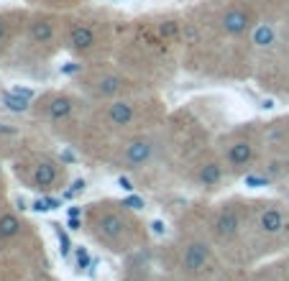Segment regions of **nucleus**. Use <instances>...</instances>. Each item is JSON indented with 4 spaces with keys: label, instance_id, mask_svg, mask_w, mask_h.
I'll return each mask as SVG.
<instances>
[{
    "label": "nucleus",
    "instance_id": "1",
    "mask_svg": "<svg viewBox=\"0 0 289 281\" xmlns=\"http://www.w3.org/2000/svg\"><path fill=\"white\" fill-rule=\"evenodd\" d=\"M154 156V141L151 138H133L126 148H123V161L128 164V169H141L151 161Z\"/></svg>",
    "mask_w": 289,
    "mask_h": 281
},
{
    "label": "nucleus",
    "instance_id": "2",
    "mask_svg": "<svg viewBox=\"0 0 289 281\" xmlns=\"http://www.w3.org/2000/svg\"><path fill=\"white\" fill-rule=\"evenodd\" d=\"M240 227H243L240 212H238L233 205H223V210H220L218 217H215V233H218V238L230 240V238H235V235L240 233Z\"/></svg>",
    "mask_w": 289,
    "mask_h": 281
},
{
    "label": "nucleus",
    "instance_id": "3",
    "mask_svg": "<svg viewBox=\"0 0 289 281\" xmlns=\"http://www.w3.org/2000/svg\"><path fill=\"white\" fill-rule=\"evenodd\" d=\"M220 26H223V31L230 34V36H243V34L253 26V18H251V13H248L246 8L233 6V8H228V11L223 13Z\"/></svg>",
    "mask_w": 289,
    "mask_h": 281
},
{
    "label": "nucleus",
    "instance_id": "4",
    "mask_svg": "<svg viewBox=\"0 0 289 281\" xmlns=\"http://www.w3.org/2000/svg\"><path fill=\"white\" fill-rule=\"evenodd\" d=\"M207 261H210V245L202 240H195L187 245V250L182 256V268L187 273H200L207 266Z\"/></svg>",
    "mask_w": 289,
    "mask_h": 281
},
{
    "label": "nucleus",
    "instance_id": "5",
    "mask_svg": "<svg viewBox=\"0 0 289 281\" xmlns=\"http://www.w3.org/2000/svg\"><path fill=\"white\" fill-rule=\"evenodd\" d=\"M253 156H256L253 143H251V141H243V138L233 141V143L225 148V164H228L230 169H246V166L253 161Z\"/></svg>",
    "mask_w": 289,
    "mask_h": 281
},
{
    "label": "nucleus",
    "instance_id": "6",
    "mask_svg": "<svg viewBox=\"0 0 289 281\" xmlns=\"http://www.w3.org/2000/svg\"><path fill=\"white\" fill-rule=\"evenodd\" d=\"M126 233V220L118 215V212H103L98 215V235L105 238L108 243H115L121 240Z\"/></svg>",
    "mask_w": 289,
    "mask_h": 281
},
{
    "label": "nucleus",
    "instance_id": "7",
    "mask_svg": "<svg viewBox=\"0 0 289 281\" xmlns=\"http://www.w3.org/2000/svg\"><path fill=\"white\" fill-rule=\"evenodd\" d=\"M95 31L87 26V23H72L69 26V34H67V46L72 52H90L95 46Z\"/></svg>",
    "mask_w": 289,
    "mask_h": 281
},
{
    "label": "nucleus",
    "instance_id": "8",
    "mask_svg": "<svg viewBox=\"0 0 289 281\" xmlns=\"http://www.w3.org/2000/svg\"><path fill=\"white\" fill-rule=\"evenodd\" d=\"M31 182H34V187H36V189H44V192L54 189V184L59 182V166H57L54 161H49V159L39 161V164H36V169H34Z\"/></svg>",
    "mask_w": 289,
    "mask_h": 281
},
{
    "label": "nucleus",
    "instance_id": "9",
    "mask_svg": "<svg viewBox=\"0 0 289 281\" xmlns=\"http://www.w3.org/2000/svg\"><path fill=\"white\" fill-rule=\"evenodd\" d=\"M258 230L263 235H279L284 230V212L276 205H266L258 212Z\"/></svg>",
    "mask_w": 289,
    "mask_h": 281
},
{
    "label": "nucleus",
    "instance_id": "10",
    "mask_svg": "<svg viewBox=\"0 0 289 281\" xmlns=\"http://www.w3.org/2000/svg\"><path fill=\"white\" fill-rule=\"evenodd\" d=\"M29 36L34 44H52L57 39V21L54 18H34L29 26Z\"/></svg>",
    "mask_w": 289,
    "mask_h": 281
},
{
    "label": "nucleus",
    "instance_id": "11",
    "mask_svg": "<svg viewBox=\"0 0 289 281\" xmlns=\"http://www.w3.org/2000/svg\"><path fill=\"white\" fill-rule=\"evenodd\" d=\"M133 115H136V108H133V103H128V100H115V103L108 108V120H110V125H115V128L131 125V123H133Z\"/></svg>",
    "mask_w": 289,
    "mask_h": 281
},
{
    "label": "nucleus",
    "instance_id": "12",
    "mask_svg": "<svg viewBox=\"0 0 289 281\" xmlns=\"http://www.w3.org/2000/svg\"><path fill=\"white\" fill-rule=\"evenodd\" d=\"M72 110H75V100L67 95H52L46 103V115L52 120H64L72 115Z\"/></svg>",
    "mask_w": 289,
    "mask_h": 281
},
{
    "label": "nucleus",
    "instance_id": "13",
    "mask_svg": "<svg viewBox=\"0 0 289 281\" xmlns=\"http://www.w3.org/2000/svg\"><path fill=\"white\" fill-rule=\"evenodd\" d=\"M220 179H223V166H220L218 161H205V164H200V169H197V182H200L202 187H218Z\"/></svg>",
    "mask_w": 289,
    "mask_h": 281
},
{
    "label": "nucleus",
    "instance_id": "14",
    "mask_svg": "<svg viewBox=\"0 0 289 281\" xmlns=\"http://www.w3.org/2000/svg\"><path fill=\"white\" fill-rule=\"evenodd\" d=\"M123 90H126V80L118 77V74H108V77H100L98 80V95H103V97L118 95Z\"/></svg>",
    "mask_w": 289,
    "mask_h": 281
},
{
    "label": "nucleus",
    "instance_id": "15",
    "mask_svg": "<svg viewBox=\"0 0 289 281\" xmlns=\"http://www.w3.org/2000/svg\"><path fill=\"white\" fill-rule=\"evenodd\" d=\"M21 233V220L16 215H0V238H13Z\"/></svg>",
    "mask_w": 289,
    "mask_h": 281
},
{
    "label": "nucleus",
    "instance_id": "16",
    "mask_svg": "<svg viewBox=\"0 0 289 281\" xmlns=\"http://www.w3.org/2000/svg\"><path fill=\"white\" fill-rule=\"evenodd\" d=\"M253 44L256 46H271L274 44V29L266 26V23H258L253 29Z\"/></svg>",
    "mask_w": 289,
    "mask_h": 281
},
{
    "label": "nucleus",
    "instance_id": "17",
    "mask_svg": "<svg viewBox=\"0 0 289 281\" xmlns=\"http://www.w3.org/2000/svg\"><path fill=\"white\" fill-rule=\"evenodd\" d=\"M3 105L8 110H13V113H26L29 110V100L21 97V95H16V92H6L3 95Z\"/></svg>",
    "mask_w": 289,
    "mask_h": 281
},
{
    "label": "nucleus",
    "instance_id": "18",
    "mask_svg": "<svg viewBox=\"0 0 289 281\" xmlns=\"http://www.w3.org/2000/svg\"><path fill=\"white\" fill-rule=\"evenodd\" d=\"M62 202L59 199H54V197H41V199H36L31 207L36 210V212H49V210H57Z\"/></svg>",
    "mask_w": 289,
    "mask_h": 281
},
{
    "label": "nucleus",
    "instance_id": "19",
    "mask_svg": "<svg viewBox=\"0 0 289 281\" xmlns=\"http://www.w3.org/2000/svg\"><path fill=\"white\" fill-rule=\"evenodd\" d=\"M54 227H57V240H59V250H62V256H69V250H72L69 235L62 230V225H54Z\"/></svg>",
    "mask_w": 289,
    "mask_h": 281
},
{
    "label": "nucleus",
    "instance_id": "20",
    "mask_svg": "<svg viewBox=\"0 0 289 281\" xmlns=\"http://www.w3.org/2000/svg\"><path fill=\"white\" fill-rule=\"evenodd\" d=\"M269 182H271V176H266V174H246L248 187H269Z\"/></svg>",
    "mask_w": 289,
    "mask_h": 281
},
{
    "label": "nucleus",
    "instance_id": "21",
    "mask_svg": "<svg viewBox=\"0 0 289 281\" xmlns=\"http://www.w3.org/2000/svg\"><path fill=\"white\" fill-rule=\"evenodd\" d=\"M75 258H77V268H87L90 263H92V258H90V253H87V248H77V253H75Z\"/></svg>",
    "mask_w": 289,
    "mask_h": 281
},
{
    "label": "nucleus",
    "instance_id": "22",
    "mask_svg": "<svg viewBox=\"0 0 289 281\" xmlns=\"http://www.w3.org/2000/svg\"><path fill=\"white\" fill-rule=\"evenodd\" d=\"M85 187H87V184H85V179H75V182H72V187H69V189L64 192V197L69 199V197H75V194H80V192H82Z\"/></svg>",
    "mask_w": 289,
    "mask_h": 281
},
{
    "label": "nucleus",
    "instance_id": "23",
    "mask_svg": "<svg viewBox=\"0 0 289 281\" xmlns=\"http://www.w3.org/2000/svg\"><path fill=\"white\" fill-rule=\"evenodd\" d=\"M146 202L141 199V197H136V194H131V197H126L123 199V207H131V210H141Z\"/></svg>",
    "mask_w": 289,
    "mask_h": 281
},
{
    "label": "nucleus",
    "instance_id": "24",
    "mask_svg": "<svg viewBox=\"0 0 289 281\" xmlns=\"http://www.w3.org/2000/svg\"><path fill=\"white\" fill-rule=\"evenodd\" d=\"M11 92H16V95H21V97H26V100L34 97V90H29V87H13Z\"/></svg>",
    "mask_w": 289,
    "mask_h": 281
},
{
    "label": "nucleus",
    "instance_id": "25",
    "mask_svg": "<svg viewBox=\"0 0 289 281\" xmlns=\"http://www.w3.org/2000/svg\"><path fill=\"white\" fill-rule=\"evenodd\" d=\"M118 187H121V189H126V192H133V184H131V179H128V176H121V179H118Z\"/></svg>",
    "mask_w": 289,
    "mask_h": 281
},
{
    "label": "nucleus",
    "instance_id": "26",
    "mask_svg": "<svg viewBox=\"0 0 289 281\" xmlns=\"http://www.w3.org/2000/svg\"><path fill=\"white\" fill-rule=\"evenodd\" d=\"M151 230H154L156 235H161V233H166V225H164L161 220H154V222H151Z\"/></svg>",
    "mask_w": 289,
    "mask_h": 281
},
{
    "label": "nucleus",
    "instance_id": "27",
    "mask_svg": "<svg viewBox=\"0 0 289 281\" xmlns=\"http://www.w3.org/2000/svg\"><path fill=\"white\" fill-rule=\"evenodd\" d=\"M80 217H69V230H80Z\"/></svg>",
    "mask_w": 289,
    "mask_h": 281
},
{
    "label": "nucleus",
    "instance_id": "28",
    "mask_svg": "<svg viewBox=\"0 0 289 281\" xmlns=\"http://www.w3.org/2000/svg\"><path fill=\"white\" fill-rule=\"evenodd\" d=\"M77 69H80L77 64H67V67H62V72H64V74H72V72H77Z\"/></svg>",
    "mask_w": 289,
    "mask_h": 281
},
{
    "label": "nucleus",
    "instance_id": "29",
    "mask_svg": "<svg viewBox=\"0 0 289 281\" xmlns=\"http://www.w3.org/2000/svg\"><path fill=\"white\" fill-rule=\"evenodd\" d=\"M69 217H80V207H69Z\"/></svg>",
    "mask_w": 289,
    "mask_h": 281
},
{
    "label": "nucleus",
    "instance_id": "30",
    "mask_svg": "<svg viewBox=\"0 0 289 281\" xmlns=\"http://www.w3.org/2000/svg\"><path fill=\"white\" fill-rule=\"evenodd\" d=\"M3 39H6V23L0 21V41H3Z\"/></svg>",
    "mask_w": 289,
    "mask_h": 281
},
{
    "label": "nucleus",
    "instance_id": "31",
    "mask_svg": "<svg viewBox=\"0 0 289 281\" xmlns=\"http://www.w3.org/2000/svg\"><path fill=\"white\" fill-rule=\"evenodd\" d=\"M62 159H64V161H75V156H72L69 151H64V154H62Z\"/></svg>",
    "mask_w": 289,
    "mask_h": 281
},
{
    "label": "nucleus",
    "instance_id": "32",
    "mask_svg": "<svg viewBox=\"0 0 289 281\" xmlns=\"http://www.w3.org/2000/svg\"><path fill=\"white\" fill-rule=\"evenodd\" d=\"M0 133H13V128H6L3 123H0Z\"/></svg>",
    "mask_w": 289,
    "mask_h": 281
}]
</instances>
